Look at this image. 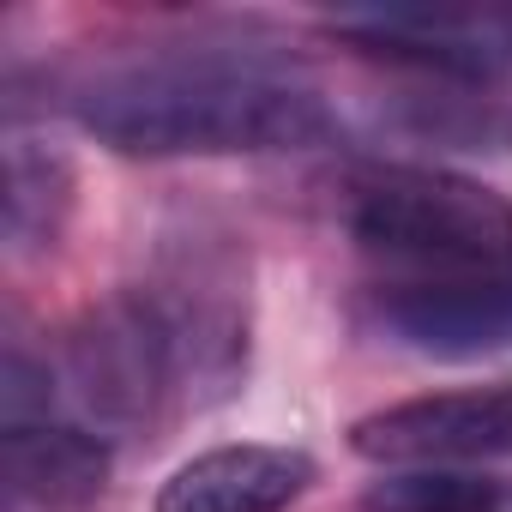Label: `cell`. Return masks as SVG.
I'll return each mask as SVG.
<instances>
[{
  "label": "cell",
  "instance_id": "obj_1",
  "mask_svg": "<svg viewBox=\"0 0 512 512\" xmlns=\"http://www.w3.org/2000/svg\"><path fill=\"white\" fill-rule=\"evenodd\" d=\"M79 121L127 157H260L332 139V109L296 73L253 55H151L79 91Z\"/></svg>",
  "mask_w": 512,
  "mask_h": 512
},
{
  "label": "cell",
  "instance_id": "obj_2",
  "mask_svg": "<svg viewBox=\"0 0 512 512\" xmlns=\"http://www.w3.org/2000/svg\"><path fill=\"white\" fill-rule=\"evenodd\" d=\"M344 223L362 253L410 278H512V199L470 175L368 169L344 193Z\"/></svg>",
  "mask_w": 512,
  "mask_h": 512
},
{
  "label": "cell",
  "instance_id": "obj_3",
  "mask_svg": "<svg viewBox=\"0 0 512 512\" xmlns=\"http://www.w3.org/2000/svg\"><path fill=\"white\" fill-rule=\"evenodd\" d=\"M187 350L199 362V332H187V314L145 290H127L73 326L67 380L97 428H151L181 392Z\"/></svg>",
  "mask_w": 512,
  "mask_h": 512
},
{
  "label": "cell",
  "instance_id": "obj_4",
  "mask_svg": "<svg viewBox=\"0 0 512 512\" xmlns=\"http://www.w3.org/2000/svg\"><path fill=\"white\" fill-rule=\"evenodd\" d=\"M350 446L374 464H482L512 458V386L428 392L374 410L350 428Z\"/></svg>",
  "mask_w": 512,
  "mask_h": 512
},
{
  "label": "cell",
  "instance_id": "obj_5",
  "mask_svg": "<svg viewBox=\"0 0 512 512\" xmlns=\"http://www.w3.org/2000/svg\"><path fill=\"white\" fill-rule=\"evenodd\" d=\"M398 344L446 362L512 350V278H404L380 296Z\"/></svg>",
  "mask_w": 512,
  "mask_h": 512
},
{
  "label": "cell",
  "instance_id": "obj_6",
  "mask_svg": "<svg viewBox=\"0 0 512 512\" xmlns=\"http://www.w3.org/2000/svg\"><path fill=\"white\" fill-rule=\"evenodd\" d=\"M344 37L362 43L368 55L458 73V79H488L512 67V7H458V13H368L344 19Z\"/></svg>",
  "mask_w": 512,
  "mask_h": 512
},
{
  "label": "cell",
  "instance_id": "obj_7",
  "mask_svg": "<svg viewBox=\"0 0 512 512\" xmlns=\"http://www.w3.org/2000/svg\"><path fill=\"white\" fill-rule=\"evenodd\" d=\"M314 482V458L296 446H266V440H241V446H211L169 470L157 488V512H284L302 500Z\"/></svg>",
  "mask_w": 512,
  "mask_h": 512
},
{
  "label": "cell",
  "instance_id": "obj_8",
  "mask_svg": "<svg viewBox=\"0 0 512 512\" xmlns=\"http://www.w3.org/2000/svg\"><path fill=\"white\" fill-rule=\"evenodd\" d=\"M0 470H7V488L43 512H73L85 500L103 494L109 482V440L79 428V422H7L0 434Z\"/></svg>",
  "mask_w": 512,
  "mask_h": 512
},
{
  "label": "cell",
  "instance_id": "obj_9",
  "mask_svg": "<svg viewBox=\"0 0 512 512\" xmlns=\"http://www.w3.org/2000/svg\"><path fill=\"white\" fill-rule=\"evenodd\" d=\"M368 512H500L506 488L464 464H398L362 494Z\"/></svg>",
  "mask_w": 512,
  "mask_h": 512
},
{
  "label": "cell",
  "instance_id": "obj_10",
  "mask_svg": "<svg viewBox=\"0 0 512 512\" xmlns=\"http://www.w3.org/2000/svg\"><path fill=\"white\" fill-rule=\"evenodd\" d=\"M73 205V175L55 151H37V139L7 145V235L19 247H43L61 235V217Z\"/></svg>",
  "mask_w": 512,
  "mask_h": 512
}]
</instances>
